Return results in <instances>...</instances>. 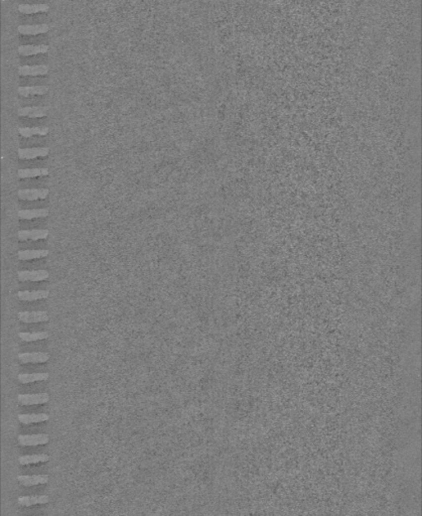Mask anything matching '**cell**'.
I'll list each match as a JSON object with an SVG mask.
<instances>
[{"mask_svg": "<svg viewBox=\"0 0 422 516\" xmlns=\"http://www.w3.org/2000/svg\"><path fill=\"white\" fill-rule=\"evenodd\" d=\"M17 318L20 322L32 324V323H42L47 322L49 320V316L46 311H36V312H19Z\"/></svg>", "mask_w": 422, "mask_h": 516, "instance_id": "277c9868", "label": "cell"}, {"mask_svg": "<svg viewBox=\"0 0 422 516\" xmlns=\"http://www.w3.org/2000/svg\"><path fill=\"white\" fill-rule=\"evenodd\" d=\"M48 113V107L46 106H27L18 109V115L20 117L30 118H42L46 117Z\"/></svg>", "mask_w": 422, "mask_h": 516, "instance_id": "52a82bcc", "label": "cell"}, {"mask_svg": "<svg viewBox=\"0 0 422 516\" xmlns=\"http://www.w3.org/2000/svg\"><path fill=\"white\" fill-rule=\"evenodd\" d=\"M18 444L22 447H34L47 445L49 442V436L47 433L38 434H19L17 438Z\"/></svg>", "mask_w": 422, "mask_h": 516, "instance_id": "6da1fadb", "label": "cell"}, {"mask_svg": "<svg viewBox=\"0 0 422 516\" xmlns=\"http://www.w3.org/2000/svg\"><path fill=\"white\" fill-rule=\"evenodd\" d=\"M49 336V334L46 331H42V332H34V333H30V332H20L18 333V337L24 341V342H35V341H40V340H45V339H47Z\"/></svg>", "mask_w": 422, "mask_h": 516, "instance_id": "d4e9b609", "label": "cell"}, {"mask_svg": "<svg viewBox=\"0 0 422 516\" xmlns=\"http://www.w3.org/2000/svg\"><path fill=\"white\" fill-rule=\"evenodd\" d=\"M47 86H21L18 87V94L21 97H30L34 95H45L48 92Z\"/></svg>", "mask_w": 422, "mask_h": 516, "instance_id": "7402d4cb", "label": "cell"}, {"mask_svg": "<svg viewBox=\"0 0 422 516\" xmlns=\"http://www.w3.org/2000/svg\"><path fill=\"white\" fill-rule=\"evenodd\" d=\"M18 157L20 159H34L37 157H46L49 154L48 147H32V148H19Z\"/></svg>", "mask_w": 422, "mask_h": 516, "instance_id": "30bf717a", "label": "cell"}, {"mask_svg": "<svg viewBox=\"0 0 422 516\" xmlns=\"http://www.w3.org/2000/svg\"><path fill=\"white\" fill-rule=\"evenodd\" d=\"M49 420L47 414H23L18 416V421L22 424H32L47 422Z\"/></svg>", "mask_w": 422, "mask_h": 516, "instance_id": "603a6c76", "label": "cell"}, {"mask_svg": "<svg viewBox=\"0 0 422 516\" xmlns=\"http://www.w3.org/2000/svg\"><path fill=\"white\" fill-rule=\"evenodd\" d=\"M17 400L21 405L44 404L49 401V395L47 392L36 394H18Z\"/></svg>", "mask_w": 422, "mask_h": 516, "instance_id": "8992f818", "label": "cell"}, {"mask_svg": "<svg viewBox=\"0 0 422 516\" xmlns=\"http://www.w3.org/2000/svg\"><path fill=\"white\" fill-rule=\"evenodd\" d=\"M17 481L25 487H31L35 485L47 484L49 481L48 475H20L17 476Z\"/></svg>", "mask_w": 422, "mask_h": 516, "instance_id": "4fadbf2b", "label": "cell"}, {"mask_svg": "<svg viewBox=\"0 0 422 516\" xmlns=\"http://www.w3.org/2000/svg\"><path fill=\"white\" fill-rule=\"evenodd\" d=\"M49 378V374L47 372H41V373H21L18 374L17 379L18 381L22 384H27L32 382L37 381H45Z\"/></svg>", "mask_w": 422, "mask_h": 516, "instance_id": "e0dca14e", "label": "cell"}, {"mask_svg": "<svg viewBox=\"0 0 422 516\" xmlns=\"http://www.w3.org/2000/svg\"><path fill=\"white\" fill-rule=\"evenodd\" d=\"M20 281H43L49 278V273L45 269L39 270H20L17 273Z\"/></svg>", "mask_w": 422, "mask_h": 516, "instance_id": "3957f363", "label": "cell"}, {"mask_svg": "<svg viewBox=\"0 0 422 516\" xmlns=\"http://www.w3.org/2000/svg\"><path fill=\"white\" fill-rule=\"evenodd\" d=\"M49 502L47 495H33V496H20L17 499V503L20 506H33L37 504H47Z\"/></svg>", "mask_w": 422, "mask_h": 516, "instance_id": "2e32d148", "label": "cell"}, {"mask_svg": "<svg viewBox=\"0 0 422 516\" xmlns=\"http://www.w3.org/2000/svg\"><path fill=\"white\" fill-rule=\"evenodd\" d=\"M49 49V47L47 45H25V46H19L17 48V51L20 56L22 57H31L35 55H40V53H47Z\"/></svg>", "mask_w": 422, "mask_h": 516, "instance_id": "7c38bea8", "label": "cell"}, {"mask_svg": "<svg viewBox=\"0 0 422 516\" xmlns=\"http://www.w3.org/2000/svg\"><path fill=\"white\" fill-rule=\"evenodd\" d=\"M49 296V291L41 289V290H20L17 292V297L23 302H34L39 300H45Z\"/></svg>", "mask_w": 422, "mask_h": 516, "instance_id": "8fae6325", "label": "cell"}, {"mask_svg": "<svg viewBox=\"0 0 422 516\" xmlns=\"http://www.w3.org/2000/svg\"><path fill=\"white\" fill-rule=\"evenodd\" d=\"M49 175V171L47 168H36V169H20L17 172L19 179H29L38 177H47Z\"/></svg>", "mask_w": 422, "mask_h": 516, "instance_id": "44dd1931", "label": "cell"}, {"mask_svg": "<svg viewBox=\"0 0 422 516\" xmlns=\"http://www.w3.org/2000/svg\"><path fill=\"white\" fill-rule=\"evenodd\" d=\"M49 10V5L47 3H39V4H19L18 11L22 14H35L40 12H47Z\"/></svg>", "mask_w": 422, "mask_h": 516, "instance_id": "cb8c5ba5", "label": "cell"}, {"mask_svg": "<svg viewBox=\"0 0 422 516\" xmlns=\"http://www.w3.org/2000/svg\"><path fill=\"white\" fill-rule=\"evenodd\" d=\"M17 358L22 364L45 363L49 360L50 355L48 354V353H46V352H26V353H19Z\"/></svg>", "mask_w": 422, "mask_h": 516, "instance_id": "5b68a950", "label": "cell"}, {"mask_svg": "<svg viewBox=\"0 0 422 516\" xmlns=\"http://www.w3.org/2000/svg\"><path fill=\"white\" fill-rule=\"evenodd\" d=\"M49 72V68L47 65H36V66H20L18 68V74L20 76H46Z\"/></svg>", "mask_w": 422, "mask_h": 516, "instance_id": "5bb4252c", "label": "cell"}, {"mask_svg": "<svg viewBox=\"0 0 422 516\" xmlns=\"http://www.w3.org/2000/svg\"><path fill=\"white\" fill-rule=\"evenodd\" d=\"M49 214L48 209H32V210H19L18 218L21 220H33L38 218H46Z\"/></svg>", "mask_w": 422, "mask_h": 516, "instance_id": "9a60e30c", "label": "cell"}, {"mask_svg": "<svg viewBox=\"0 0 422 516\" xmlns=\"http://www.w3.org/2000/svg\"><path fill=\"white\" fill-rule=\"evenodd\" d=\"M18 198L22 201H37L45 200L49 195V189L47 188H22L19 189Z\"/></svg>", "mask_w": 422, "mask_h": 516, "instance_id": "7a4b0ae2", "label": "cell"}, {"mask_svg": "<svg viewBox=\"0 0 422 516\" xmlns=\"http://www.w3.org/2000/svg\"><path fill=\"white\" fill-rule=\"evenodd\" d=\"M18 132L24 139H30L34 135H39V137H46L49 132V128L47 126L44 127H20L18 128Z\"/></svg>", "mask_w": 422, "mask_h": 516, "instance_id": "d6986e66", "label": "cell"}, {"mask_svg": "<svg viewBox=\"0 0 422 516\" xmlns=\"http://www.w3.org/2000/svg\"><path fill=\"white\" fill-rule=\"evenodd\" d=\"M49 460V456L47 454H39V455H24L20 456L18 459V463L22 466L31 465V464H39L46 463Z\"/></svg>", "mask_w": 422, "mask_h": 516, "instance_id": "ffe728a7", "label": "cell"}, {"mask_svg": "<svg viewBox=\"0 0 422 516\" xmlns=\"http://www.w3.org/2000/svg\"><path fill=\"white\" fill-rule=\"evenodd\" d=\"M49 254L47 249H32V250H20L17 253V257L19 260H33L47 257Z\"/></svg>", "mask_w": 422, "mask_h": 516, "instance_id": "ac0fdd59", "label": "cell"}, {"mask_svg": "<svg viewBox=\"0 0 422 516\" xmlns=\"http://www.w3.org/2000/svg\"><path fill=\"white\" fill-rule=\"evenodd\" d=\"M49 235L48 230L47 229H32V230H20L17 233V237L19 241L33 240L38 241L41 239H47Z\"/></svg>", "mask_w": 422, "mask_h": 516, "instance_id": "9c48e42d", "label": "cell"}, {"mask_svg": "<svg viewBox=\"0 0 422 516\" xmlns=\"http://www.w3.org/2000/svg\"><path fill=\"white\" fill-rule=\"evenodd\" d=\"M49 31V26L47 23L43 24H20L17 32L22 36H38L47 34Z\"/></svg>", "mask_w": 422, "mask_h": 516, "instance_id": "ba28073f", "label": "cell"}]
</instances>
